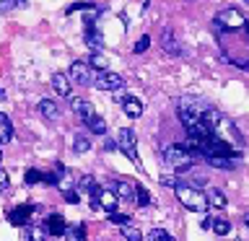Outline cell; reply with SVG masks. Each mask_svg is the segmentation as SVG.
I'll use <instances>...</instances> for the list:
<instances>
[{"label":"cell","mask_w":249,"mask_h":241,"mask_svg":"<svg viewBox=\"0 0 249 241\" xmlns=\"http://www.w3.org/2000/svg\"><path fill=\"white\" fill-rule=\"evenodd\" d=\"M0 161H3V153H0Z\"/></svg>","instance_id":"cell-40"},{"label":"cell","mask_w":249,"mask_h":241,"mask_svg":"<svg viewBox=\"0 0 249 241\" xmlns=\"http://www.w3.org/2000/svg\"><path fill=\"white\" fill-rule=\"evenodd\" d=\"M117 205H120L117 194L109 192V189H101V194H99V207H104L107 213H117Z\"/></svg>","instance_id":"cell-16"},{"label":"cell","mask_w":249,"mask_h":241,"mask_svg":"<svg viewBox=\"0 0 249 241\" xmlns=\"http://www.w3.org/2000/svg\"><path fill=\"white\" fill-rule=\"evenodd\" d=\"M83 42L91 52H101L104 50V36L96 31V26H86V34H83Z\"/></svg>","instance_id":"cell-9"},{"label":"cell","mask_w":249,"mask_h":241,"mask_svg":"<svg viewBox=\"0 0 249 241\" xmlns=\"http://www.w3.org/2000/svg\"><path fill=\"white\" fill-rule=\"evenodd\" d=\"M93 86H96L99 91H117L124 86V78L120 73H109V70H104V73H99L96 78H93Z\"/></svg>","instance_id":"cell-5"},{"label":"cell","mask_w":249,"mask_h":241,"mask_svg":"<svg viewBox=\"0 0 249 241\" xmlns=\"http://www.w3.org/2000/svg\"><path fill=\"white\" fill-rule=\"evenodd\" d=\"M78 187H81V189H86V192H91V189H93V187H96V179H93V176H89V174H86V176L81 179V182H78Z\"/></svg>","instance_id":"cell-33"},{"label":"cell","mask_w":249,"mask_h":241,"mask_svg":"<svg viewBox=\"0 0 249 241\" xmlns=\"http://www.w3.org/2000/svg\"><path fill=\"white\" fill-rule=\"evenodd\" d=\"M117 148L127 155V158L135 163V166H140V158H138V138H135V132H132L130 127H122L120 132H117Z\"/></svg>","instance_id":"cell-4"},{"label":"cell","mask_w":249,"mask_h":241,"mask_svg":"<svg viewBox=\"0 0 249 241\" xmlns=\"http://www.w3.org/2000/svg\"><path fill=\"white\" fill-rule=\"evenodd\" d=\"M89 65H91V68H96V70H101V73H104L109 62H107V57H104V54H101V52H93V54H91V60H89Z\"/></svg>","instance_id":"cell-28"},{"label":"cell","mask_w":249,"mask_h":241,"mask_svg":"<svg viewBox=\"0 0 249 241\" xmlns=\"http://www.w3.org/2000/svg\"><path fill=\"white\" fill-rule=\"evenodd\" d=\"M36 112L44 117V120H57V114H60V109H57V104H54L52 99H42L36 104Z\"/></svg>","instance_id":"cell-15"},{"label":"cell","mask_w":249,"mask_h":241,"mask_svg":"<svg viewBox=\"0 0 249 241\" xmlns=\"http://www.w3.org/2000/svg\"><path fill=\"white\" fill-rule=\"evenodd\" d=\"M62 197H65V202H70V205H78V202H81V194L75 189H62Z\"/></svg>","instance_id":"cell-32"},{"label":"cell","mask_w":249,"mask_h":241,"mask_svg":"<svg viewBox=\"0 0 249 241\" xmlns=\"http://www.w3.org/2000/svg\"><path fill=\"white\" fill-rule=\"evenodd\" d=\"M135 205H140V207L151 205V192H148L143 184H135Z\"/></svg>","instance_id":"cell-24"},{"label":"cell","mask_w":249,"mask_h":241,"mask_svg":"<svg viewBox=\"0 0 249 241\" xmlns=\"http://www.w3.org/2000/svg\"><path fill=\"white\" fill-rule=\"evenodd\" d=\"M247 225H249V215H247Z\"/></svg>","instance_id":"cell-39"},{"label":"cell","mask_w":249,"mask_h":241,"mask_svg":"<svg viewBox=\"0 0 249 241\" xmlns=\"http://www.w3.org/2000/svg\"><path fill=\"white\" fill-rule=\"evenodd\" d=\"M210 228H213V231L218 233V236H226V233L231 231V223L226 221V218H215V221H213V225H210Z\"/></svg>","instance_id":"cell-26"},{"label":"cell","mask_w":249,"mask_h":241,"mask_svg":"<svg viewBox=\"0 0 249 241\" xmlns=\"http://www.w3.org/2000/svg\"><path fill=\"white\" fill-rule=\"evenodd\" d=\"M174 192H177V200L182 202L187 210H192V213H205V210H208L205 192L195 189V187H190V184H177Z\"/></svg>","instance_id":"cell-1"},{"label":"cell","mask_w":249,"mask_h":241,"mask_svg":"<svg viewBox=\"0 0 249 241\" xmlns=\"http://www.w3.org/2000/svg\"><path fill=\"white\" fill-rule=\"evenodd\" d=\"M205 197H208V205L210 207H218V210H223L226 205H229V200H226V194L221 189H215V187H210V189L205 192Z\"/></svg>","instance_id":"cell-18"},{"label":"cell","mask_w":249,"mask_h":241,"mask_svg":"<svg viewBox=\"0 0 249 241\" xmlns=\"http://www.w3.org/2000/svg\"><path fill=\"white\" fill-rule=\"evenodd\" d=\"M148 47H151V36H140L138 42H135V47H132V52H138V54H140V52H145Z\"/></svg>","instance_id":"cell-31"},{"label":"cell","mask_w":249,"mask_h":241,"mask_svg":"<svg viewBox=\"0 0 249 241\" xmlns=\"http://www.w3.org/2000/svg\"><path fill=\"white\" fill-rule=\"evenodd\" d=\"M11 138H13V124L8 120V114L0 112V145H5Z\"/></svg>","instance_id":"cell-20"},{"label":"cell","mask_w":249,"mask_h":241,"mask_svg":"<svg viewBox=\"0 0 249 241\" xmlns=\"http://www.w3.org/2000/svg\"><path fill=\"white\" fill-rule=\"evenodd\" d=\"M161 47H163V52L171 54V57H179L182 54V44L177 42V36H174V31H163V36H161Z\"/></svg>","instance_id":"cell-11"},{"label":"cell","mask_w":249,"mask_h":241,"mask_svg":"<svg viewBox=\"0 0 249 241\" xmlns=\"http://www.w3.org/2000/svg\"><path fill=\"white\" fill-rule=\"evenodd\" d=\"M120 233H122L124 241H143V233H140V228H135L132 223H130V225H122Z\"/></svg>","instance_id":"cell-25"},{"label":"cell","mask_w":249,"mask_h":241,"mask_svg":"<svg viewBox=\"0 0 249 241\" xmlns=\"http://www.w3.org/2000/svg\"><path fill=\"white\" fill-rule=\"evenodd\" d=\"M86 127H89L93 135H104V132H107V120H104V117H99V114H93L91 120L86 122Z\"/></svg>","instance_id":"cell-21"},{"label":"cell","mask_w":249,"mask_h":241,"mask_svg":"<svg viewBox=\"0 0 249 241\" xmlns=\"http://www.w3.org/2000/svg\"><path fill=\"white\" fill-rule=\"evenodd\" d=\"M52 88H54V93H60V96H70V78L65 73H54L52 75Z\"/></svg>","instance_id":"cell-17"},{"label":"cell","mask_w":249,"mask_h":241,"mask_svg":"<svg viewBox=\"0 0 249 241\" xmlns=\"http://www.w3.org/2000/svg\"><path fill=\"white\" fill-rule=\"evenodd\" d=\"M65 239H68V241H86V225H83V223H78V225H68Z\"/></svg>","instance_id":"cell-23"},{"label":"cell","mask_w":249,"mask_h":241,"mask_svg":"<svg viewBox=\"0 0 249 241\" xmlns=\"http://www.w3.org/2000/svg\"><path fill=\"white\" fill-rule=\"evenodd\" d=\"M145 241H177L174 236H171V233H166L163 228H153L151 233H148V239Z\"/></svg>","instance_id":"cell-27"},{"label":"cell","mask_w":249,"mask_h":241,"mask_svg":"<svg viewBox=\"0 0 249 241\" xmlns=\"http://www.w3.org/2000/svg\"><path fill=\"white\" fill-rule=\"evenodd\" d=\"M120 104H122V109H124V114L132 117V120H138V117L143 114V104H140V99H135V96L120 99Z\"/></svg>","instance_id":"cell-14"},{"label":"cell","mask_w":249,"mask_h":241,"mask_svg":"<svg viewBox=\"0 0 249 241\" xmlns=\"http://www.w3.org/2000/svg\"><path fill=\"white\" fill-rule=\"evenodd\" d=\"M109 221H112L114 225H130V215H122V213H109Z\"/></svg>","instance_id":"cell-29"},{"label":"cell","mask_w":249,"mask_h":241,"mask_svg":"<svg viewBox=\"0 0 249 241\" xmlns=\"http://www.w3.org/2000/svg\"><path fill=\"white\" fill-rule=\"evenodd\" d=\"M210 225H213V218H205V221H202V228H205V231H208V228H210Z\"/></svg>","instance_id":"cell-38"},{"label":"cell","mask_w":249,"mask_h":241,"mask_svg":"<svg viewBox=\"0 0 249 241\" xmlns=\"http://www.w3.org/2000/svg\"><path fill=\"white\" fill-rule=\"evenodd\" d=\"M208 166L221 169V171H231L239 166V155H215V158H208Z\"/></svg>","instance_id":"cell-12"},{"label":"cell","mask_w":249,"mask_h":241,"mask_svg":"<svg viewBox=\"0 0 249 241\" xmlns=\"http://www.w3.org/2000/svg\"><path fill=\"white\" fill-rule=\"evenodd\" d=\"M34 205H18V207H13L11 210V213H8V223H13V225H21V228H23V225H29L31 221H29V218H31V213H34Z\"/></svg>","instance_id":"cell-7"},{"label":"cell","mask_w":249,"mask_h":241,"mask_svg":"<svg viewBox=\"0 0 249 241\" xmlns=\"http://www.w3.org/2000/svg\"><path fill=\"white\" fill-rule=\"evenodd\" d=\"M5 187H8V171H5V169H0V192H3Z\"/></svg>","instance_id":"cell-36"},{"label":"cell","mask_w":249,"mask_h":241,"mask_svg":"<svg viewBox=\"0 0 249 241\" xmlns=\"http://www.w3.org/2000/svg\"><path fill=\"white\" fill-rule=\"evenodd\" d=\"M70 78L81 86H91L93 83V68L83 60H75L73 65H70Z\"/></svg>","instance_id":"cell-6"},{"label":"cell","mask_w":249,"mask_h":241,"mask_svg":"<svg viewBox=\"0 0 249 241\" xmlns=\"http://www.w3.org/2000/svg\"><path fill=\"white\" fill-rule=\"evenodd\" d=\"M91 148V140H89V135H83V132H75V138H73V153H86Z\"/></svg>","instance_id":"cell-22"},{"label":"cell","mask_w":249,"mask_h":241,"mask_svg":"<svg viewBox=\"0 0 249 241\" xmlns=\"http://www.w3.org/2000/svg\"><path fill=\"white\" fill-rule=\"evenodd\" d=\"M249 23L241 16V11L236 8H223L221 13L215 16V29H226V31H236V29H247Z\"/></svg>","instance_id":"cell-3"},{"label":"cell","mask_w":249,"mask_h":241,"mask_svg":"<svg viewBox=\"0 0 249 241\" xmlns=\"http://www.w3.org/2000/svg\"><path fill=\"white\" fill-rule=\"evenodd\" d=\"M47 225V233H50V236H65V231H68V223H65V218L62 215H50V221L44 223Z\"/></svg>","instance_id":"cell-13"},{"label":"cell","mask_w":249,"mask_h":241,"mask_svg":"<svg viewBox=\"0 0 249 241\" xmlns=\"http://www.w3.org/2000/svg\"><path fill=\"white\" fill-rule=\"evenodd\" d=\"M114 194L120 202H135V184L130 179H120V182H114Z\"/></svg>","instance_id":"cell-8"},{"label":"cell","mask_w":249,"mask_h":241,"mask_svg":"<svg viewBox=\"0 0 249 241\" xmlns=\"http://www.w3.org/2000/svg\"><path fill=\"white\" fill-rule=\"evenodd\" d=\"M163 161L177 171H190L192 169V153L184 145H166L163 148Z\"/></svg>","instance_id":"cell-2"},{"label":"cell","mask_w":249,"mask_h":241,"mask_svg":"<svg viewBox=\"0 0 249 241\" xmlns=\"http://www.w3.org/2000/svg\"><path fill=\"white\" fill-rule=\"evenodd\" d=\"M23 231H26V236H29V241H47V225H23Z\"/></svg>","instance_id":"cell-19"},{"label":"cell","mask_w":249,"mask_h":241,"mask_svg":"<svg viewBox=\"0 0 249 241\" xmlns=\"http://www.w3.org/2000/svg\"><path fill=\"white\" fill-rule=\"evenodd\" d=\"M70 106H73V112L81 117L83 122H89L93 114H96V109H93L91 101H86V99H70Z\"/></svg>","instance_id":"cell-10"},{"label":"cell","mask_w":249,"mask_h":241,"mask_svg":"<svg viewBox=\"0 0 249 241\" xmlns=\"http://www.w3.org/2000/svg\"><path fill=\"white\" fill-rule=\"evenodd\" d=\"M161 184H163V187H171V189H174V187H177V179L163 174V176H161Z\"/></svg>","instance_id":"cell-35"},{"label":"cell","mask_w":249,"mask_h":241,"mask_svg":"<svg viewBox=\"0 0 249 241\" xmlns=\"http://www.w3.org/2000/svg\"><path fill=\"white\" fill-rule=\"evenodd\" d=\"M104 148H107V151H117V140H107Z\"/></svg>","instance_id":"cell-37"},{"label":"cell","mask_w":249,"mask_h":241,"mask_svg":"<svg viewBox=\"0 0 249 241\" xmlns=\"http://www.w3.org/2000/svg\"><path fill=\"white\" fill-rule=\"evenodd\" d=\"M16 5H21V0H0V13H8V11H13Z\"/></svg>","instance_id":"cell-34"},{"label":"cell","mask_w":249,"mask_h":241,"mask_svg":"<svg viewBox=\"0 0 249 241\" xmlns=\"http://www.w3.org/2000/svg\"><path fill=\"white\" fill-rule=\"evenodd\" d=\"M42 171H39V169H29L26 171V184H39V182H42Z\"/></svg>","instance_id":"cell-30"}]
</instances>
